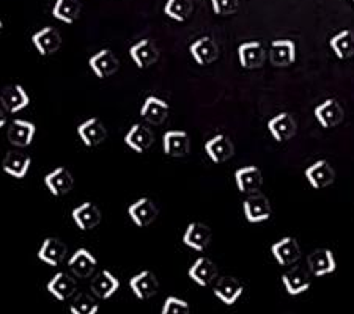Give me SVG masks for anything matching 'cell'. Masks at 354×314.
<instances>
[{"label": "cell", "instance_id": "1", "mask_svg": "<svg viewBox=\"0 0 354 314\" xmlns=\"http://www.w3.org/2000/svg\"><path fill=\"white\" fill-rule=\"evenodd\" d=\"M243 209L245 220H248L249 224H261V222L270 220V217L272 214L270 199L260 192L250 193V195L244 199Z\"/></svg>", "mask_w": 354, "mask_h": 314}, {"label": "cell", "instance_id": "2", "mask_svg": "<svg viewBox=\"0 0 354 314\" xmlns=\"http://www.w3.org/2000/svg\"><path fill=\"white\" fill-rule=\"evenodd\" d=\"M238 60L244 70H259L266 60V50L260 41H248L238 46Z\"/></svg>", "mask_w": 354, "mask_h": 314}, {"label": "cell", "instance_id": "3", "mask_svg": "<svg viewBox=\"0 0 354 314\" xmlns=\"http://www.w3.org/2000/svg\"><path fill=\"white\" fill-rule=\"evenodd\" d=\"M191 150V139L186 130H167L162 135V151L169 157H185Z\"/></svg>", "mask_w": 354, "mask_h": 314}, {"label": "cell", "instance_id": "4", "mask_svg": "<svg viewBox=\"0 0 354 314\" xmlns=\"http://www.w3.org/2000/svg\"><path fill=\"white\" fill-rule=\"evenodd\" d=\"M90 70L98 79H107L118 71L120 63L111 49H102L88 59Z\"/></svg>", "mask_w": 354, "mask_h": 314}, {"label": "cell", "instance_id": "5", "mask_svg": "<svg viewBox=\"0 0 354 314\" xmlns=\"http://www.w3.org/2000/svg\"><path fill=\"white\" fill-rule=\"evenodd\" d=\"M128 215L136 226L147 228L156 220L158 208L150 198L142 197L128 208Z\"/></svg>", "mask_w": 354, "mask_h": 314}, {"label": "cell", "instance_id": "6", "mask_svg": "<svg viewBox=\"0 0 354 314\" xmlns=\"http://www.w3.org/2000/svg\"><path fill=\"white\" fill-rule=\"evenodd\" d=\"M77 135L85 146L95 148L106 140L107 129L98 117H91L77 126Z\"/></svg>", "mask_w": 354, "mask_h": 314}, {"label": "cell", "instance_id": "7", "mask_svg": "<svg viewBox=\"0 0 354 314\" xmlns=\"http://www.w3.org/2000/svg\"><path fill=\"white\" fill-rule=\"evenodd\" d=\"M71 219L81 231H91L100 225L101 210L95 203L84 202L71 210Z\"/></svg>", "mask_w": 354, "mask_h": 314}, {"label": "cell", "instance_id": "8", "mask_svg": "<svg viewBox=\"0 0 354 314\" xmlns=\"http://www.w3.org/2000/svg\"><path fill=\"white\" fill-rule=\"evenodd\" d=\"M313 115H315L322 128L330 129L344 121V108L339 104V101L330 98L317 106L315 110H313Z\"/></svg>", "mask_w": 354, "mask_h": 314}, {"label": "cell", "instance_id": "9", "mask_svg": "<svg viewBox=\"0 0 354 314\" xmlns=\"http://www.w3.org/2000/svg\"><path fill=\"white\" fill-rule=\"evenodd\" d=\"M44 186L53 197H64L74 186L73 175L65 167H57L44 176Z\"/></svg>", "mask_w": 354, "mask_h": 314}, {"label": "cell", "instance_id": "10", "mask_svg": "<svg viewBox=\"0 0 354 314\" xmlns=\"http://www.w3.org/2000/svg\"><path fill=\"white\" fill-rule=\"evenodd\" d=\"M129 57L133 59L134 65L139 70H147L151 65H155L159 59V50L151 39H140L139 43L133 44L129 48Z\"/></svg>", "mask_w": 354, "mask_h": 314}, {"label": "cell", "instance_id": "11", "mask_svg": "<svg viewBox=\"0 0 354 314\" xmlns=\"http://www.w3.org/2000/svg\"><path fill=\"white\" fill-rule=\"evenodd\" d=\"M271 253L274 259L279 262V266L282 267L293 266L301 258L299 244L295 237H283L279 242L272 244Z\"/></svg>", "mask_w": 354, "mask_h": 314}, {"label": "cell", "instance_id": "12", "mask_svg": "<svg viewBox=\"0 0 354 314\" xmlns=\"http://www.w3.org/2000/svg\"><path fill=\"white\" fill-rule=\"evenodd\" d=\"M32 44L35 46L37 52L39 55L48 57V55H53L60 49L62 37L57 28L48 26V27H43L41 30L33 33Z\"/></svg>", "mask_w": 354, "mask_h": 314}, {"label": "cell", "instance_id": "13", "mask_svg": "<svg viewBox=\"0 0 354 314\" xmlns=\"http://www.w3.org/2000/svg\"><path fill=\"white\" fill-rule=\"evenodd\" d=\"M124 145H127L129 150H133L134 153H145L150 150L153 146V141H155V137H153V133L150 128H147L145 124H133L129 128V130L124 135Z\"/></svg>", "mask_w": 354, "mask_h": 314}, {"label": "cell", "instance_id": "14", "mask_svg": "<svg viewBox=\"0 0 354 314\" xmlns=\"http://www.w3.org/2000/svg\"><path fill=\"white\" fill-rule=\"evenodd\" d=\"M0 102H2V107L8 113H18L30 104V96H28L27 91L24 90L22 85H10V87H5L0 93Z\"/></svg>", "mask_w": 354, "mask_h": 314}, {"label": "cell", "instance_id": "15", "mask_svg": "<svg viewBox=\"0 0 354 314\" xmlns=\"http://www.w3.org/2000/svg\"><path fill=\"white\" fill-rule=\"evenodd\" d=\"M189 52L197 65L208 66L218 60L219 48L211 37H202L189 46Z\"/></svg>", "mask_w": 354, "mask_h": 314}, {"label": "cell", "instance_id": "16", "mask_svg": "<svg viewBox=\"0 0 354 314\" xmlns=\"http://www.w3.org/2000/svg\"><path fill=\"white\" fill-rule=\"evenodd\" d=\"M304 175L307 181H309V184L313 188H317V190L329 187L335 179V171L333 168V165L328 161H324V159L312 164L310 167L304 171Z\"/></svg>", "mask_w": 354, "mask_h": 314}, {"label": "cell", "instance_id": "17", "mask_svg": "<svg viewBox=\"0 0 354 314\" xmlns=\"http://www.w3.org/2000/svg\"><path fill=\"white\" fill-rule=\"evenodd\" d=\"M205 151L214 164L228 162L235 154L233 141L225 134H218L205 144Z\"/></svg>", "mask_w": 354, "mask_h": 314}, {"label": "cell", "instance_id": "18", "mask_svg": "<svg viewBox=\"0 0 354 314\" xmlns=\"http://www.w3.org/2000/svg\"><path fill=\"white\" fill-rule=\"evenodd\" d=\"M235 182L236 188L244 195H250V193L259 192L263 184V175L261 170L255 165H248V167L238 168L235 173Z\"/></svg>", "mask_w": 354, "mask_h": 314}, {"label": "cell", "instance_id": "19", "mask_svg": "<svg viewBox=\"0 0 354 314\" xmlns=\"http://www.w3.org/2000/svg\"><path fill=\"white\" fill-rule=\"evenodd\" d=\"M129 288L137 299L148 300L156 295L159 289V283L155 273L150 271H142L129 279Z\"/></svg>", "mask_w": 354, "mask_h": 314}, {"label": "cell", "instance_id": "20", "mask_svg": "<svg viewBox=\"0 0 354 314\" xmlns=\"http://www.w3.org/2000/svg\"><path fill=\"white\" fill-rule=\"evenodd\" d=\"M268 130H270L274 140L279 141V144H285V141H288L295 137L296 121L287 112L279 113V115L272 117L270 121H268Z\"/></svg>", "mask_w": 354, "mask_h": 314}, {"label": "cell", "instance_id": "21", "mask_svg": "<svg viewBox=\"0 0 354 314\" xmlns=\"http://www.w3.org/2000/svg\"><path fill=\"white\" fill-rule=\"evenodd\" d=\"M38 259L50 267L60 266L65 261L66 256V245L57 237L44 239L41 247L38 250Z\"/></svg>", "mask_w": 354, "mask_h": 314}, {"label": "cell", "instance_id": "22", "mask_svg": "<svg viewBox=\"0 0 354 314\" xmlns=\"http://www.w3.org/2000/svg\"><path fill=\"white\" fill-rule=\"evenodd\" d=\"M35 133L37 128L33 123L26 121V119H15V121H11L10 124L7 137L8 141L13 146L26 148L32 145L33 139H35Z\"/></svg>", "mask_w": 354, "mask_h": 314}, {"label": "cell", "instance_id": "23", "mask_svg": "<svg viewBox=\"0 0 354 314\" xmlns=\"http://www.w3.org/2000/svg\"><path fill=\"white\" fill-rule=\"evenodd\" d=\"M211 241V230L209 226L200 222H191L187 225L185 234H183V244L196 251H203L208 247Z\"/></svg>", "mask_w": 354, "mask_h": 314}, {"label": "cell", "instance_id": "24", "mask_svg": "<svg viewBox=\"0 0 354 314\" xmlns=\"http://www.w3.org/2000/svg\"><path fill=\"white\" fill-rule=\"evenodd\" d=\"M30 165H32V159L28 154L13 150V151H8L7 156H5L2 168L5 173L11 176V178L22 179L26 178L27 171L30 170Z\"/></svg>", "mask_w": 354, "mask_h": 314}, {"label": "cell", "instance_id": "25", "mask_svg": "<svg viewBox=\"0 0 354 314\" xmlns=\"http://www.w3.org/2000/svg\"><path fill=\"white\" fill-rule=\"evenodd\" d=\"M98 261L87 248H79L68 259V267L77 278H88L95 272Z\"/></svg>", "mask_w": 354, "mask_h": 314}, {"label": "cell", "instance_id": "26", "mask_svg": "<svg viewBox=\"0 0 354 314\" xmlns=\"http://www.w3.org/2000/svg\"><path fill=\"white\" fill-rule=\"evenodd\" d=\"M187 275H189L194 283L205 288L213 283L214 278L218 277V266H216V262L209 258H198L189 267Z\"/></svg>", "mask_w": 354, "mask_h": 314}, {"label": "cell", "instance_id": "27", "mask_svg": "<svg viewBox=\"0 0 354 314\" xmlns=\"http://www.w3.org/2000/svg\"><path fill=\"white\" fill-rule=\"evenodd\" d=\"M169 115V104L156 96H148L144 101L140 108V117L145 119L148 124L161 126Z\"/></svg>", "mask_w": 354, "mask_h": 314}, {"label": "cell", "instance_id": "28", "mask_svg": "<svg viewBox=\"0 0 354 314\" xmlns=\"http://www.w3.org/2000/svg\"><path fill=\"white\" fill-rule=\"evenodd\" d=\"M48 293L54 297V299L64 302L68 300L70 297L76 293V282L74 278L68 275L65 272H57L55 275L49 279L46 284Z\"/></svg>", "mask_w": 354, "mask_h": 314}, {"label": "cell", "instance_id": "29", "mask_svg": "<svg viewBox=\"0 0 354 314\" xmlns=\"http://www.w3.org/2000/svg\"><path fill=\"white\" fill-rule=\"evenodd\" d=\"M296 60V46L290 39H274L270 48V61L274 66L285 68Z\"/></svg>", "mask_w": 354, "mask_h": 314}, {"label": "cell", "instance_id": "30", "mask_svg": "<svg viewBox=\"0 0 354 314\" xmlns=\"http://www.w3.org/2000/svg\"><path fill=\"white\" fill-rule=\"evenodd\" d=\"M243 284L233 277H222L213 288L214 295L225 305L236 304L238 299L243 294Z\"/></svg>", "mask_w": 354, "mask_h": 314}, {"label": "cell", "instance_id": "31", "mask_svg": "<svg viewBox=\"0 0 354 314\" xmlns=\"http://www.w3.org/2000/svg\"><path fill=\"white\" fill-rule=\"evenodd\" d=\"M309 267L310 272L315 277H324L333 273L337 269V262L333 250L319 248L313 251L309 256Z\"/></svg>", "mask_w": 354, "mask_h": 314}, {"label": "cell", "instance_id": "32", "mask_svg": "<svg viewBox=\"0 0 354 314\" xmlns=\"http://www.w3.org/2000/svg\"><path fill=\"white\" fill-rule=\"evenodd\" d=\"M120 288V279L112 275L111 271H101L98 275L93 278V282H91V293H93L98 299L102 300H107L111 299V297L117 293Z\"/></svg>", "mask_w": 354, "mask_h": 314}, {"label": "cell", "instance_id": "33", "mask_svg": "<svg viewBox=\"0 0 354 314\" xmlns=\"http://www.w3.org/2000/svg\"><path fill=\"white\" fill-rule=\"evenodd\" d=\"M282 283L290 295H299L310 288V277L301 267H293L283 273Z\"/></svg>", "mask_w": 354, "mask_h": 314}, {"label": "cell", "instance_id": "34", "mask_svg": "<svg viewBox=\"0 0 354 314\" xmlns=\"http://www.w3.org/2000/svg\"><path fill=\"white\" fill-rule=\"evenodd\" d=\"M330 49L340 60H348L354 55V33L351 30H342L330 38Z\"/></svg>", "mask_w": 354, "mask_h": 314}, {"label": "cell", "instance_id": "35", "mask_svg": "<svg viewBox=\"0 0 354 314\" xmlns=\"http://www.w3.org/2000/svg\"><path fill=\"white\" fill-rule=\"evenodd\" d=\"M81 13V2L79 0H55L53 16L65 24L71 26Z\"/></svg>", "mask_w": 354, "mask_h": 314}, {"label": "cell", "instance_id": "36", "mask_svg": "<svg viewBox=\"0 0 354 314\" xmlns=\"http://www.w3.org/2000/svg\"><path fill=\"white\" fill-rule=\"evenodd\" d=\"M192 0H167L164 5V14L176 22H185L192 14Z\"/></svg>", "mask_w": 354, "mask_h": 314}, {"label": "cell", "instance_id": "37", "mask_svg": "<svg viewBox=\"0 0 354 314\" xmlns=\"http://www.w3.org/2000/svg\"><path fill=\"white\" fill-rule=\"evenodd\" d=\"M70 311L73 314H96L100 311V305L88 294H77L71 302Z\"/></svg>", "mask_w": 354, "mask_h": 314}, {"label": "cell", "instance_id": "38", "mask_svg": "<svg viewBox=\"0 0 354 314\" xmlns=\"http://www.w3.org/2000/svg\"><path fill=\"white\" fill-rule=\"evenodd\" d=\"M162 314H187L189 313V304L186 300L178 299V297L170 295L165 299L162 305Z\"/></svg>", "mask_w": 354, "mask_h": 314}, {"label": "cell", "instance_id": "39", "mask_svg": "<svg viewBox=\"0 0 354 314\" xmlns=\"http://www.w3.org/2000/svg\"><path fill=\"white\" fill-rule=\"evenodd\" d=\"M238 0H211V7H213L214 14L218 16H228L238 11Z\"/></svg>", "mask_w": 354, "mask_h": 314}, {"label": "cell", "instance_id": "40", "mask_svg": "<svg viewBox=\"0 0 354 314\" xmlns=\"http://www.w3.org/2000/svg\"><path fill=\"white\" fill-rule=\"evenodd\" d=\"M5 108L0 107V128H3L5 123H7V115H5Z\"/></svg>", "mask_w": 354, "mask_h": 314}, {"label": "cell", "instance_id": "41", "mask_svg": "<svg viewBox=\"0 0 354 314\" xmlns=\"http://www.w3.org/2000/svg\"><path fill=\"white\" fill-rule=\"evenodd\" d=\"M2 28H3V24H2V21H0V32H2Z\"/></svg>", "mask_w": 354, "mask_h": 314}, {"label": "cell", "instance_id": "42", "mask_svg": "<svg viewBox=\"0 0 354 314\" xmlns=\"http://www.w3.org/2000/svg\"><path fill=\"white\" fill-rule=\"evenodd\" d=\"M353 2H354V0H353Z\"/></svg>", "mask_w": 354, "mask_h": 314}]
</instances>
